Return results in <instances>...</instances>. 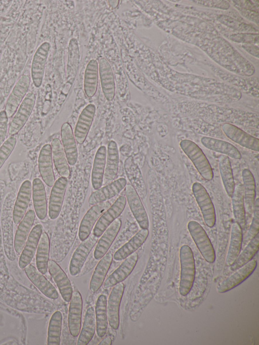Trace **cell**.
Wrapping results in <instances>:
<instances>
[{
  "instance_id": "cell-1",
  "label": "cell",
  "mask_w": 259,
  "mask_h": 345,
  "mask_svg": "<svg viewBox=\"0 0 259 345\" xmlns=\"http://www.w3.org/2000/svg\"><path fill=\"white\" fill-rule=\"evenodd\" d=\"M14 196L10 194L6 197L2 212L1 225L4 248L7 257L11 261L16 258L13 241V209Z\"/></svg>"
},
{
  "instance_id": "cell-2",
  "label": "cell",
  "mask_w": 259,
  "mask_h": 345,
  "mask_svg": "<svg viewBox=\"0 0 259 345\" xmlns=\"http://www.w3.org/2000/svg\"><path fill=\"white\" fill-rule=\"evenodd\" d=\"M181 264L179 292L185 296L190 291L195 275V264L191 248L187 245H183L180 249Z\"/></svg>"
},
{
  "instance_id": "cell-3",
  "label": "cell",
  "mask_w": 259,
  "mask_h": 345,
  "mask_svg": "<svg viewBox=\"0 0 259 345\" xmlns=\"http://www.w3.org/2000/svg\"><path fill=\"white\" fill-rule=\"evenodd\" d=\"M180 145L200 175L206 180H211L213 177L212 169L201 149L195 142L188 139L182 140Z\"/></svg>"
},
{
  "instance_id": "cell-4",
  "label": "cell",
  "mask_w": 259,
  "mask_h": 345,
  "mask_svg": "<svg viewBox=\"0 0 259 345\" xmlns=\"http://www.w3.org/2000/svg\"><path fill=\"white\" fill-rule=\"evenodd\" d=\"M189 232L204 258L209 263L215 260L214 249L206 232L196 221H190L188 224Z\"/></svg>"
},
{
  "instance_id": "cell-5",
  "label": "cell",
  "mask_w": 259,
  "mask_h": 345,
  "mask_svg": "<svg viewBox=\"0 0 259 345\" xmlns=\"http://www.w3.org/2000/svg\"><path fill=\"white\" fill-rule=\"evenodd\" d=\"M192 190L206 225L213 227L215 223V212L211 199L206 189L199 182L192 185Z\"/></svg>"
},
{
  "instance_id": "cell-6",
  "label": "cell",
  "mask_w": 259,
  "mask_h": 345,
  "mask_svg": "<svg viewBox=\"0 0 259 345\" xmlns=\"http://www.w3.org/2000/svg\"><path fill=\"white\" fill-rule=\"evenodd\" d=\"M35 102L33 93L27 94L14 114L9 128L10 136L17 134L25 125L30 116Z\"/></svg>"
},
{
  "instance_id": "cell-7",
  "label": "cell",
  "mask_w": 259,
  "mask_h": 345,
  "mask_svg": "<svg viewBox=\"0 0 259 345\" xmlns=\"http://www.w3.org/2000/svg\"><path fill=\"white\" fill-rule=\"evenodd\" d=\"M126 203V198L123 196H119L99 218L93 234L97 237H100L108 226L121 214Z\"/></svg>"
},
{
  "instance_id": "cell-8",
  "label": "cell",
  "mask_w": 259,
  "mask_h": 345,
  "mask_svg": "<svg viewBox=\"0 0 259 345\" xmlns=\"http://www.w3.org/2000/svg\"><path fill=\"white\" fill-rule=\"evenodd\" d=\"M98 238L92 233L77 247L69 264V271L71 275L76 276L80 272L90 252L97 242Z\"/></svg>"
},
{
  "instance_id": "cell-9",
  "label": "cell",
  "mask_w": 259,
  "mask_h": 345,
  "mask_svg": "<svg viewBox=\"0 0 259 345\" xmlns=\"http://www.w3.org/2000/svg\"><path fill=\"white\" fill-rule=\"evenodd\" d=\"M110 206V201L107 200L93 205L87 212L79 227L78 237L81 241L90 236L97 220Z\"/></svg>"
},
{
  "instance_id": "cell-10",
  "label": "cell",
  "mask_w": 259,
  "mask_h": 345,
  "mask_svg": "<svg viewBox=\"0 0 259 345\" xmlns=\"http://www.w3.org/2000/svg\"><path fill=\"white\" fill-rule=\"evenodd\" d=\"M30 82L29 76L24 74L15 84L6 104L5 111L8 118L12 117L16 112L28 90Z\"/></svg>"
},
{
  "instance_id": "cell-11",
  "label": "cell",
  "mask_w": 259,
  "mask_h": 345,
  "mask_svg": "<svg viewBox=\"0 0 259 345\" xmlns=\"http://www.w3.org/2000/svg\"><path fill=\"white\" fill-rule=\"evenodd\" d=\"M222 128L225 135L232 141L245 148L254 151H258V139L231 123H224Z\"/></svg>"
},
{
  "instance_id": "cell-12",
  "label": "cell",
  "mask_w": 259,
  "mask_h": 345,
  "mask_svg": "<svg viewBox=\"0 0 259 345\" xmlns=\"http://www.w3.org/2000/svg\"><path fill=\"white\" fill-rule=\"evenodd\" d=\"M256 266V260L252 258L223 281L218 288V292L225 293L241 284L252 274Z\"/></svg>"
},
{
  "instance_id": "cell-13",
  "label": "cell",
  "mask_w": 259,
  "mask_h": 345,
  "mask_svg": "<svg viewBox=\"0 0 259 345\" xmlns=\"http://www.w3.org/2000/svg\"><path fill=\"white\" fill-rule=\"evenodd\" d=\"M124 290V284L120 282L112 288L107 302V313L110 326L116 330L119 325V308Z\"/></svg>"
},
{
  "instance_id": "cell-14",
  "label": "cell",
  "mask_w": 259,
  "mask_h": 345,
  "mask_svg": "<svg viewBox=\"0 0 259 345\" xmlns=\"http://www.w3.org/2000/svg\"><path fill=\"white\" fill-rule=\"evenodd\" d=\"M126 199L130 209L141 229H148L149 219L139 194L131 184L125 186Z\"/></svg>"
},
{
  "instance_id": "cell-15",
  "label": "cell",
  "mask_w": 259,
  "mask_h": 345,
  "mask_svg": "<svg viewBox=\"0 0 259 345\" xmlns=\"http://www.w3.org/2000/svg\"><path fill=\"white\" fill-rule=\"evenodd\" d=\"M51 48L49 42H43L36 50L31 65V76L34 85L38 88L42 82L45 66Z\"/></svg>"
},
{
  "instance_id": "cell-16",
  "label": "cell",
  "mask_w": 259,
  "mask_h": 345,
  "mask_svg": "<svg viewBox=\"0 0 259 345\" xmlns=\"http://www.w3.org/2000/svg\"><path fill=\"white\" fill-rule=\"evenodd\" d=\"M42 230L41 224L35 225L31 230L19 259L18 265L21 269H24L30 264L36 251Z\"/></svg>"
},
{
  "instance_id": "cell-17",
  "label": "cell",
  "mask_w": 259,
  "mask_h": 345,
  "mask_svg": "<svg viewBox=\"0 0 259 345\" xmlns=\"http://www.w3.org/2000/svg\"><path fill=\"white\" fill-rule=\"evenodd\" d=\"M48 269L55 282L62 298L69 302L73 293L71 282L60 266L54 261H49Z\"/></svg>"
},
{
  "instance_id": "cell-18",
  "label": "cell",
  "mask_w": 259,
  "mask_h": 345,
  "mask_svg": "<svg viewBox=\"0 0 259 345\" xmlns=\"http://www.w3.org/2000/svg\"><path fill=\"white\" fill-rule=\"evenodd\" d=\"M28 279L46 297L56 299L59 294L53 284L32 265L29 264L24 268Z\"/></svg>"
},
{
  "instance_id": "cell-19",
  "label": "cell",
  "mask_w": 259,
  "mask_h": 345,
  "mask_svg": "<svg viewBox=\"0 0 259 345\" xmlns=\"http://www.w3.org/2000/svg\"><path fill=\"white\" fill-rule=\"evenodd\" d=\"M67 184V178L61 177L53 186L49 205V215L52 220L57 219L61 212Z\"/></svg>"
},
{
  "instance_id": "cell-20",
  "label": "cell",
  "mask_w": 259,
  "mask_h": 345,
  "mask_svg": "<svg viewBox=\"0 0 259 345\" xmlns=\"http://www.w3.org/2000/svg\"><path fill=\"white\" fill-rule=\"evenodd\" d=\"M82 299L78 291L73 292L68 312V328L72 336L78 335L81 327Z\"/></svg>"
},
{
  "instance_id": "cell-21",
  "label": "cell",
  "mask_w": 259,
  "mask_h": 345,
  "mask_svg": "<svg viewBox=\"0 0 259 345\" xmlns=\"http://www.w3.org/2000/svg\"><path fill=\"white\" fill-rule=\"evenodd\" d=\"M126 184L127 181L123 178L114 180L92 193L89 198V204L94 205L109 200L120 193Z\"/></svg>"
},
{
  "instance_id": "cell-22",
  "label": "cell",
  "mask_w": 259,
  "mask_h": 345,
  "mask_svg": "<svg viewBox=\"0 0 259 345\" xmlns=\"http://www.w3.org/2000/svg\"><path fill=\"white\" fill-rule=\"evenodd\" d=\"M32 194V184L30 181H24L19 189L13 209V220L15 224L21 221L25 214Z\"/></svg>"
},
{
  "instance_id": "cell-23",
  "label": "cell",
  "mask_w": 259,
  "mask_h": 345,
  "mask_svg": "<svg viewBox=\"0 0 259 345\" xmlns=\"http://www.w3.org/2000/svg\"><path fill=\"white\" fill-rule=\"evenodd\" d=\"M138 260V254L134 252L126 258L121 264L104 281V288L115 286L124 280L132 272Z\"/></svg>"
},
{
  "instance_id": "cell-24",
  "label": "cell",
  "mask_w": 259,
  "mask_h": 345,
  "mask_svg": "<svg viewBox=\"0 0 259 345\" xmlns=\"http://www.w3.org/2000/svg\"><path fill=\"white\" fill-rule=\"evenodd\" d=\"M121 226V220L117 218L104 232L97 242L94 252L95 259H101L107 252L117 235Z\"/></svg>"
},
{
  "instance_id": "cell-25",
  "label": "cell",
  "mask_w": 259,
  "mask_h": 345,
  "mask_svg": "<svg viewBox=\"0 0 259 345\" xmlns=\"http://www.w3.org/2000/svg\"><path fill=\"white\" fill-rule=\"evenodd\" d=\"M38 164L39 171L43 181L47 186L53 187L55 182V178L50 144H47L42 147L38 156Z\"/></svg>"
},
{
  "instance_id": "cell-26",
  "label": "cell",
  "mask_w": 259,
  "mask_h": 345,
  "mask_svg": "<svg viewBox=\"0 0 259 345\" xmlns=\"http://www.w3.org/2000/svg\"><path fill=\"white\" fill-rule=\"evenodd\" d=\"M99 63L102 90L105 98L111 101L114 98L115 91L113 73L109 63L105 58L101 57Z\"/></svg>"
},
{
  "instance_id": "cell-27",
  "label": "cell",
  "mask_w": 259,
  "mask_h": 345,
  "mask_svg": "<svg viewBox=\"0 0 259 345\" xmlns=\"http://www.w3.org/2000/svg\"><path fill=\"white\" fill-rule=\"evenodd\" d=\"M96 112V106L89 104L82 110L76 123L74 137L76 142L82 144L88 134Z\"/></svg>"
},
{
  "instance_id": "cell-28",
  "label": "cell",
  "mask_w": 259,
  "mask_h": 345,
  "mask_svg": "<svg viewBox=\"0 0 259 345\" xmlns=\"http://www.w3.org/2000/svg\"><path fill=\"white\" fill-rule=\"evenodd\" d=\"M35 218V211L30 209L27 211L19 223L14 240V249L18 255L21 254L23 249L32 227Z\"/></svg>"
},
{
  "instance_id": "cell-29",
  "label": "cell",
  "mask_w": 259,
  "mask_h": 345,
  "mask_svg": "<svg viewBox=\"0 0 259 345\" xmlns=\"http://www.w3.org/2000/svg\"><path fill=\"white\" fill-rule=\"evenodd\" d=\"M61 137L68 163L70 165H74L77 162L78 152L72 127L68 122L62 124Z\"/></svg>"
},
{
  "instance_id": "cell-30",
  "label": "cell",
  "mask_w": 259,
  "mask_h": 345,
  "mask_svg": "<svg viewBox=\"0 0 259 345\" xmlns=\"http://www.w3.org/2000/svg\"><path fill=\"white\" fill-rule=\"evenodd\" d=\"M119 164V153L117 145L111 141L108 145L106 165L103 184L106 185L113 181L117 175Z\"/></svg>"
},
{
  "instance_id": "cell-31",
  "label": "cell",
  "mask_w": 259,
  "mask_h": 345,
  "mask_svg": "<svg viewBox=\"0 0 259 345\" xmlns=\"http://www.w3.org/2000/svg\"><path fill=\"white\" fill-rule=\"evenodd\" d=\"M245 213L250 218L253 213L255 198V182L252 172L245 168L242 172Z\"/></svg>"
},
{
  "instance_id": "cell-32",
  "label": "cell",
  "mask_w": 259,
  "mask_h": 345,
  "mask_svg": "<svg viewBox=\"0 0 259 345\" xmlns=\"http://www.w3.org/2000/svg\"><path fill=\"white\" fill-rule=\"evenodd\" d=\"M201 143L205 148L212 151L221 153L233 159L241 158V154L238 149L227 141L204 136L201 139Z\"/></svg>"
},
{
  "instance_id": "cell-33",
  "label": "cell",
  "mask_w": 259,
  "mask_h": 345,
  "mask_svg": "<svg viewBox=\"0 0 259 345\" xmlns=\"http://www.w3.org/2000/svg\"><path fill=\"white\" fill-rule=\"evenodd\" d=\"M148 235V229H141L114 253L113 258L116 261H121L126 258L142 245Z\"/></svg>"
},
{
  "instance_id": "cell-34",
  "label": "cell",
  "mask_w": 259,
  "mask_h": 345,
  "mask_svg": "<svg viewBox=\"0 0 259 345\" xmlns=\"http://www.w3.org/2000/svg\"><path fill=\"white\" fill-rule=\"evenodd\" d=\"M32 199L35 214L41 220L47 216V203L44 185L39 178H35L32 182Z\"/></svg>"
},
{
  "instance_id": "cell-35",
  "label": "cell",
  "mask_w": 259,
  "mask_h": 345,
  "mask_svg": "<svg viewBox=\"0 0 259 345\" xmlns=\"http://www.w3.org/2000/svg\"><path fill=\"white\" fill-rule=\"evenodd\" d=\"M107 155V148L100 146L96 153L91 175V182L93 188L98 190L103 183Z\"/></svg>"
},
{
  "instance_id": "cell-36",
  "label": "cell",
  "mask_w": 259,
  "mask_h": 345,
  "mask_svg": "<svg viewBox=\"0 0 259 345\" xmlns=\"http://www.w3.org/2000/svg\"><path fill=\"white\" fill-rule=\"evenodd\" d=\"M112 254L108 252L101 258L98 263L90 283V289L91 291L96 292L102 285L112 263Z\"/></svg>"
},
{
  "instance_id": "cell-37",
  "label": "cell",
  "mask_w": 259,
  "mask_h": 345,
  "mask_svg": "<svg viewBox=\"0 0 259 345\" xmlns=\"http://www.w3.org/2000/svg\"><path fill=\"white\" fill-rule=\"evenodd\" d=\"M242 229L236 222L231 227L230 241L226 259V265L230 266L239 254L242 244Z\"/></svg>"
},
{
  "instance_id": "cell-38",
  "label": "cell",
  "mask_w": 259,
  "mask_h": 345,
  "mask_svg": "<svg viewBox=\"0 0 259 345\" xmlns=\"http://www.w3.org/2000/svg\"><path fill=\"white\" fill-rule=\"evenodd\" d=\"M52 154L56 169L59 174L68 178L70 171L67 160L61 141L55 138L51 143Z\"/></svg>"
},
{
  "instance_id": "cell-39",
  "label": "cell",
  "mask_w": 259,
  "mask_h": 345,
  "mask_svg": "<svg viewBox=\"0 0 259 345\" xmlns=\"http://www.w3.org/2000/svg\"><path fill=\"white\" fill-rule=\"evenodd\" d=\"M232 198L233 215L235 222L244 229L246 225V213L244 206L243 189L241 184L235 187Z\"/></svg>"
},
{
  "instance_id": "cell-40",
  "label": "cell",
  "mask_w": 259,
  "mask_h": 345,
  "mask_svg": "<svg viewBox=\"0 0 259 345\" xmlns=\"http://www.w3.org/2000/svg\"><path fill=\"white\" fill-rule=\"evenodd\" d=\"M98 76V63L96 60L92 59L86 67L84 76V90L88 97H93L97 92Z\"/></svg>"
},
{
  "instance_id": "cell-41",
  "label": "cell",
  "mask_w": 259,
  "mask_h": 345,
  "mask_svg": "<svg viewBox=\"0 0 259 345\" xmlns=\"http://www.w3.org/2000/svg\"><path fill=\"white\" fill-rule=\"evenodd\" d=\"M96 329L95 312L93 307H89L85 313L82 328L79 333L77 345H87L92 339Z\"/></svg>"
},
{
  "instance_id": "cell-42",
  "label": "cell",
  "mask_w": 259,
  "mask_h": 345,
  "mask_svg": "<svg viewBox=\"0 0 259 345\" xmlns=\"http://www.w3.org/2000/svg\"><path fill=\"white\" fill-rule=\"evenodd\" d=\"M107 297L101 294L98 298L95 306V318L96 332L100 337H103L108 328V317L107 313Z\"/></svg>"
},
{
  "instance_id": "cell-43",
  "label": "cell",
  "mask_w": 259,
  "mask_h": 345,
  "mask_svg": "<svg viewBox=\"0 0 259 345\" xmlns=\"http://www.w3.org/2000/svg\"><path fill=\"white\" fill-rule=\"evenodd\" d=\"M50 252V240L46 232L40 236L36 251V265L37 269L43 275L48 271Z\"/></svg>"
},
{
  "instance_id": "cell-44",
  "label": "cell",
  "mask_w": 259,
  "mask_h": 345,
  "mask_svg": "<svg viewBox=\"0 0 259 345\" xmlns=\"http://www.w3.org/2000/svg\"><path fill=\"white\" fill-rule=\"evenodd\" d=\"M219 168L225 189L229 197H231L235 185L232 169L228 156L222 155L219 158Z\"/></svg>"
},
{
  "instance_id": "cell-45",
  "label": "cell",
  "mask_w": 259,
  "mask_h": 345,
  "mask_svg": "<svg viewBox=\"0 0 259 345\" xmlns=\"http://www.w3.org/2000/svg\"><path fill=\"white\" fill-rule=\"evenodd\" d=\"M259 249V236L257 234L245 246L243 250L239 253L234 262L230 266V269L235 271L250 261L257 253Z\"/></svg>"
},
{
  "instance_id": "cell-46",
  "label": "cell",
  "mask_w": 259,
  "mask_h": 345,
  "mask_svg": "<svg viewBox=\"0 0 259 345\" xmlns=\"http://www.w3.org/2000/svg\"><path fill=\"white\" fill-rule=\"evenodd\" d=\"M62 315L60 311H56L50 319L47 337L48 345H59L61 332Z\"/></svg>"
},
{
  "instance_id": "cell-47",
  "label": "cell",
  "mask_w": 259,
  "mask_h": 345,
  "mask_svg": "<svg viewBox=\"0 0 259 345\" xmlns=\"http://www.w3.org/2000/svg\"><path fill=\"white\" fill-rule=\"evenodd\" d=\"M124 168L127 177L131 183V185L137 190L144 188V183L140 170L135 163L133 157H128L125 161Z\"/></svg>"
},
{
  "instance_id": "cell-48",
  "label": "cell",
  "mask_w": 259,
  "mask_h": 345,
  "mask_svg": "<svg viewBox=\"0 0 259 345\" xmlns=\"http://www.w3.org/2000/svg\"><path fill=\"white\" fill-rule=\"evenodd\" d=\"M253 217L251 225L247 233L242 240V246L245 247L247 243L255 237L259 232V199L257 198L254 201Z\"/></svg>"
},
{
  "instance_id": "cell-49",
  "label": "cell",
  "mask_w": 259,
  "mask_h": 345,
  "mask_svg": "<svg viewBox=\"0 0 259 345\" xmlns=\"http://www.w3.org/2000/svg\"><path fill=\"white\" fill-rule=\"evenodd\" d=\"M16 143V139L12 136L7 139L0 147V168L13 151Z\"/></svg>"
},
{
  "instance_id": "cell-50",
  "label": "cell",
  "mask_w": 259,
  "mask_h": 345,
  "mask_svg": "<svg viewBox=\"0 0 259 345\" xmlns=\"http://www.w3.org/2000/svg\"><path fill=\"white\" fill-rule=\"evenodd\" d=\"M8 117L5 110L0 112V147L4 143L8 131Z\"/></svg>"
},
{
  "instance_id": "cell-51",
  "label": "cell",
  "mask_w": 259,
  "mask_h": 345,
  "mask_svg": "<svg viewBox=\"0 0 259 345\" xmlns=\"http://www.w3.org/2000/svg\"><path fill=\"white\" fill-rule=\"evenodd\" d=\"M220 19H221L222 20L223 23L226 25L230 26L231 28L237 29L238 30H248V31L252 30V29H249V28H250V26L245 24L243 25V24L240 23V22L228 17H226V18H225L222 16Z\"/></svg>"
},
{
  "instance_id": "cell-52",
  "label": "cell",
  "mask_w": 259,
  "mask_h": 345,
  "mask_svg": "<svg viewBox=\"0 0 259 345\" xmlns=\"http://www.w3.org/2000/svg\"><path fill=\"white\" fill-rule=\"evenodd\" d=\"M198 2L200 4L207 6L211 7H215L223 9H227L229 5L228 2L224 1H195Z\"/></svg>"
},
{
  "instance_id": "cell-53",
  "label": "cell",
  "mask_w": 259,
  "mask_h": 345,
  "mask_svg": "<svg viewBox=\"0 0 259 345\" xmlns=\"http://www.w3.org/2000/svg\"><path fill=\"white\" fill-rule=\"evenodd\" d=\"M112 344V340L110 337H106L103 339L98 344L99 345H111Z\"/></svg>"
}]
</instances>
